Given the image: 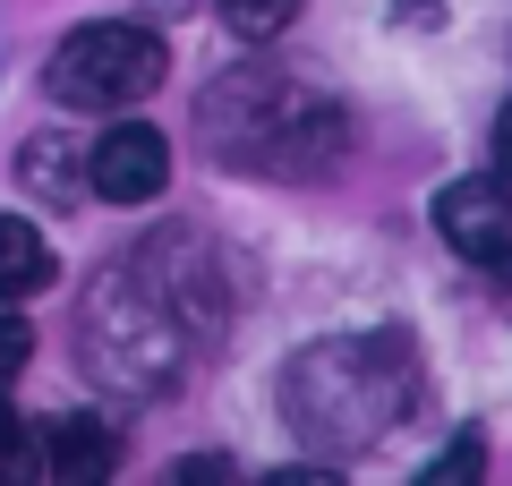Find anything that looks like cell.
Listing matches in <instances>:
<instances>
[{"label": "cell", "mask_w": 512, "mask_h": 486, "mask_svg": "<svg viewBox=\"0 0 512 486\" xmlns=\"http://www.w3.org/2000/svg\"><path fill=\"white\" fill-rule=\"evenodd\" d=\"M35 290H52V239L26 214H0V307H26Z\"/></svg>", "instance_id": "8"}, {"label": "cell", "mask_w": 512, "mask_h": 486, "mask_svg": "<svg viewBox=\"0 0 512 486\" xmlns=\"http://www.w3.org/2000/svg\"><path fill=\"white\" fill-rule=\"evenodd\" d=\"M69 145H60V137H35V145H26V154H18V171H35V188H43V197H52V205H77V180H69Z\"/></svg>", "instance_id": "10"}, {"label": "cell", "mask_w": 512, "mask_h": 486, "mask_svg": "<svg viewBox=\"0 0 512 486\" xmlns=\"http://www.w3.org/2000/svg\"><path fill=\"white\" fill-rule=\"evenodd\" d=\"M111 461H120V435H111V418H94V410H69V418H52V427L35 435V478H52V486L111 478Z\"/></svg>", "instance_id": "7"}, {"label": "cell", "mask_w": 512, "mask_h": 486, "mask_svg": "<svg viewBox=\"0 0 512 486\" xmlns=\"http://www.w3.org/2000/svg\"><path fill=\"white\" fill-rule=\"evenodd\" d=\"M163 69H171L163 35L103 18V26L60 35L52 69H43V94H52V103H69V111H120V103H146V94L163 86Z\"/></svg>", "instance_id": "4"}, {"label": "cell", "mask_w": 512, "mask_h": 486, "mask_svg": "<svg viewBox=\"0 0 512 486\" xmlns=\"http://www.w3.org/2000/svg\"><path fill=\"white\" fill-rule=\"evenodd\" d=\"M197 137L214 162L231 171H256V180H325L333 162L350 154V120L342 103L308 94L299 77L282 69H239L205 94Z\"/></svg>", "instance_id": "2"}, {"label": "cell", "mask_w": 512, "mask_h": 486, "mask_svg": "<svg viewBox=\"0 0 512 486\" xmlns=\"http://www.w3.org/2000/svg\"><path fill=\"white\" fill-rule=\"evenodd\" d=\"M419 410V350L402 333H342V342H308L282 367V418L299 444L325 461H359L367 444L402 427Z\"/></svg>", "instance_id": "1"}, {"label": "cell", "mask_w": 512, "mask_h": 486, "mask_svg": "<svg viewBox=\"0 0 512 486\" xmlns=\"http://www.w3.org/2000/svg\"><path fill=\"white\" fill-rule=\"evenodd\" d=\"M495 171H504V180H512V103L495 111Z\"/></svg>", "instance_id": "14"}, {"label": "cell", "mask_w": 512, "mask_h": 486, "mask_svg": "<svg viewBox=\"0 0 512 486\" xmlns=\"http://www.w3.org/2000/svg\"><path fill=\"white\" fill-rule=\"evenodd\" d=\"M222 9V26H231V35H248V43H274L282 26L299 18V9H308V0H214Z\"/></svg>", "instance_id": "9"}, {"label": "cell", "mask_w": 512, "mask_h": 486, "mask_svg": "<svg viewBox=\"0 0 512 486\" xmlns=\"http://www.w3.org/2000/svg\"><path fill=\"white\" fill-rule=\"evenodd\" d=\"M26 359H35V324L9 307V316H0V384H18V376H26Z\"/></svg>", "instance_id": "12"}, {"label": "cell", "mask_w": 512, "mask_h": 486, "mask_svg": "<svg viewBox=\"0 0 512 486\" xmlns=\"http://www.w3.org/2000/svg\"><path fill=\"white\" fill-rule=\"evenodd\" d=\"M436 231L461 265H478L487 282H512V180L504 171H470V180L436 188Z\"/></svg>", "instance_id": "5"}, {"label": "cell", "mask_w": 512, "mask_h": 486, "mask_svg": "<svg viewBox=\"0 0 512 486\" xmlns=\"http://www.w3.org/2000/svg\"><path fill=\"white\" fill-rule=\"evenodd\" d=\"M180 478L188 486H222V478H231V461H180Z\"/></svg>", "instance_id": "15"}, {"label": "cell", "mask_w": 512, "mask_h": 486, "mask_svg": "<svg viewBox=\"0 0 512 486\" xmlns=\"http://www.w3.org/2000/svg\"><path fill=\"white\" fill-rule=\"evenodd\" d=\"M478 469H487V444H478V435H453V452L427 461L419 478H427V486H461V478H478Z\"/></svg>", "instance_id": "11"}, {"label": "cell", "mask_w": 512, "mask_h": 486, "mask_svg": "<svg viewBox=\"0 0 512 486\" xmlns=\"http://www.w3.org/2000/svg\"><path fill=\"white\" fill-rule=\"evenodd\" d=\"M35 469V435H26V418L0 401V478H26Z\"/></svg>", "instance_id": "13"}, {"label": "cell", "mask_w": 512, "mask_h": 486, "mask_svg": "<svg viewBox=\"0 0 512 486\" xmlns=\"http://www.w3.org/2000/svg\"><path fill=\"white\" fill-rule=\"evenodd\" d=\"M188 342H197V324L171 307V290L154 282L137 256L94 273L86 307H77V359L128 401H163L180 393L188 376Z\"/></svg>", "instance_id": "3"}, {"label": "cell", "mask_w": 512, "mask_h": 486, "mask_svg": "<svg viewBox=\"0 0 512 486\" xmlns=\"http://www.w3.org/2000/svg\"><path fill=\"white\" fill-rule=\"evenodd\" d=\"M163 180H171L163 128L120 120V128L94 137V154H86V188H94V197H111V205H154V197H163Z\"/></svg>", "instance_id": "6"}]
</instances>
